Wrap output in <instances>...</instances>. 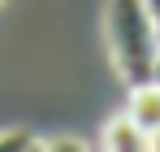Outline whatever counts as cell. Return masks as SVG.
<instances>
[{"label":"cell","instance_id":"cell-1","mask_svg":"<svg viewBox=\"0 0 160 152\" xmlns=\"http://www.w3.org/2000/svg\"><path fill=\"white\" fill-rule=\"evenodd\" d=\"M104 35H108V52H112L117 74L130 87L147 83L152 65H156V52H160V35H156L147 0H108Z\"/></svg>","mask_w":160,"mask_h":152},{"label":"cell","instance_id":"cell-2","mask_svg":"<svg viewBox=\"0 0 160 152\" xmlns=\"http://www.w3.org/2000/svg\"><path fill=\"white\" fill-rule=\"evenodd\" d=\"M126 113L134 117V126L143 130L147 144H152V135L160 130V83H156V78L130 87V104H126Z\"/></svg>","mask_w":160,"mask_h":152},{"label":"cell","instance_id":"cell-3","mask_svg":"<svg viewBox=\"0 0 160 152\" xmlns=\"http://www.w3.org/2000/svg\"><path fill=\"white\" fill-rule=\"evenodd\" d=\"M100 148H112V152H147V135L134 126L130 113H117V117H108L104 130H100Z\"/></svg>","mask_w":160,"mask_h":152},{"label":"cell","instance_id":"cell-4","mask_svg":"<svg viewBox=\"0 0 160 152\" xmlns=\"http://www.w3.org/2000/svg\"><path fill=\"white\" fill-rule=\"evenodd\" d=\"M0 148H39V139L18 126V130H0Z\"/></svg>","mask_w":160,"mask_h":152},{"label":"cell","instance_id":"cell-5","mask_svg":"<svg viewBox=\"0 0 160 152\" xmlns=\"http://www.w3.org/2000/svg\"><path fill=\"white\" fill-rule=\"evenodd\" d=\"M152 78L160 83V52H156V65H152Z\"/></svg>","mask_w":160,"mask_h":152}]
</instances>
